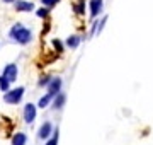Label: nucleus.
I'll return each mask as SVG.
<instances>
[{
  "mask_svg": "<svg viewBox=\"0 0 153 145\" xmlns=\"http://www.w3.org/2000/svg\"><path fill=\"white\" fill-rule=\"evenodd\" d=\"M9 38L12 41H16L19 45H29L31 41H33V31L27 29L26 26H22L21 22L14 24L9 31Z\"/></svg>",
  "mask_w": 153,
  "mask_h": 145,
  "instance_id": "nucleus-1",
  "label": "nucleus"
},
{
  "mask_svg": "<svg viewBox=\"0 0 153 145\" xmlns=\"http://www.w3.org/2000/svg\"><path fill=\"white\" fill-rule=\"evenodd\" d=\"M24 94H26V89H24L22 85H21V87H16V89H10L9 92L4 94V102L12 104V106H17V104L22 101Z\"/></svg>",
  "mask_w": 153,
  "mask_h": 145,
  "instance_id": "nucleus-2",
  "label": "nucleus"
},
{
  "mask_svg": "<svg viewBox=\"0 0 153 145\" xmlns=\"http://www.w3.org/2000/svg\"><path fill=\"white\" fill-rule=\"evenodd\" d=\"M36 116H38V106L33 104V102H27V104L24 106V111H22L24 123H26V125H33Z\"/></svg>",
  "mask_w": 153,
  "mask_h": 145,
  "instance_id": "nucleus-3",
  "label": "nucleus"
},
{
  "mask_svg": "<svg viewBox=\"0 0 153 145\" xmlns=\"http://www.w3.org/2000/svg\"><path fill=\"white\" fill-rule=\"evenodd\" d=\"M53 132H55L53 123H51V121H43V123H41V126H39V130H38V138L46 142V140L51 138Z\"/></svg>",
  "mask_w": 153,
  "mask_h": 145,
  "instance_id": "nucleus-4",
  "label": "nucleus"
},
{
  "mask_svg": "<svg viewBox=\"0 0 153 145\" xmlns=\"http://www.w3.org/2000/svg\"><path fill=\"white\" fill-rule=\"evenodd\" d=\"M2 75L9 80V82H16L17 80V75H19V68H17L16 63H7L5 67H4V70H2Z\"/></svg>",
  "mask_w": 153,
  "mask_h": 145,
  "instance_id": "nucleus-5",
  "label": "nucleus"
},
{
  "mask_svg": "<svg viewBox=\"0 0 153 145\" xmlns=\"http://www.w3.org/2000/svg\"><path fill=\"white\" fill-rule=\"evenodd\" d=\"M61 85H63V80H61L60 77H53L51 78V82L48 84V94L51 96H58L61 92Z\"/></svg>",
  "mask_w": 153,
  "mask_h": 145,
  "instance_id": "nucleus-6",
  "label": "nucleus"
},
{
  "mask_svg": "<svg viewBox=\"0 0 153 145\" xmlns=\"http://www.w3.org/2000/svg\"><path fill=\"white\" fill-rule=\"evenodd\" d=\"M17 12H31V10H36V7H34L33 2H27V0H17L16 4H14Z\"/></svg>",
  "mask_w": 153,
  "mask_h": 145,
  "instance_id": "nucleus-7",
  "label": "nucleus"
},
{
  "mask_svg": "<svg viewBox=\"0 0 153 145\" xmlns=\"http://www.w3.org/2000/svg\"><path fill=\"white\" fill-rule=\"evenodd\" d=\"M90 17L95 19V17L102 12V7H104V0H90Z\"/></svg>",
  "mask_w": 153,
  "mask_h": 145,
  "instance_id": "nucleus-8",
  "label": "nucleus"
},
{
  "mask_svg": "<svg viewBox=\"0 0 153 145\" xmlns=\"http://www.w3.org/2000/svg\"><path fill=\"white\" fill-rule=\"evenodd\" d=\"M26 144H27V135L24 132H17V133L12 135L10 145H26Z\"/></svg>",
  "mask_w": 153,
  "mask_h": 145,
  "instance_id": "nucleus-9",
  "label": "nucleus"
},
{
  "mask_svg": "<svg viewBox=\"0 0 153 145\" xmlns=\"http://www.w3.org/2000/svg\"><path fill=\"white\" fill-rule=\"evenodd\" d=\"M80 43H82V38H80V36H76V34H71V36H68V38H66V46H68V48H71V50L78 48V46H80Z\"/></svg>",
  "mask_w": 153,
  "mask_h": 145,
  "instance_id": "nucleus-10",
  "label": "nucleus"
},
{
  "mask_svg": "<svg viewBox=\"0 0 153 145\" xmlns=\"http://www.w3.org/2000/svg\"><path fill=\"white\" fill-rule=\"evenodd\" d=\"M65 102H66V94L65 92H60V94L53 99V108H55V109H61V108L65 106Z\"/></svg>",
  "mask_w": 153,
  "mask_h": 145,
  "instance_id": "nucleus-11",
  "label": "nucleus"
},
{
  "mask_svg": "<svg viewBox=\"0 0 153 145\" xmlns=\"http://www.w3.org/2000/svg\"><path fill=\"white\" fill-rule=\"evenodd\" d=\"M53 99H55V96H51V94H48V92H46V94H44L43 97L38 101V104H36V106L41 108V109H44V108H48V106H49V102H51Z\"/></svg>",
  "mask_w": 153,
  "mask_h": 145,
  "instance_id": "nucleus-12",
  "label": "nucleus"
},
{
  "mask_svg": "<svg viewBox=\"0 0 153 145\" xmlns=\"http://www.w3.org/2000/svg\"><path fill=\"white\" fill-rule=\"evenodd\" d=\"M58 140H60V130L55 128V132H53V135H51V138L46 140L44 145H58Z\"/></svg>",
  "mask_w": 153,
  "mask_h": 145,
  "instance_id": "nucleus-13",
  "label": "nucleus"
},
{
  "mask_svg": "<svg viewBox=\"0 0 153 145\" xmlns=\"http://www.w3.org/2000/svg\"><path fill=\"white\" fill-rule=\"evenodd\" d=\"M0 90H2L4 94H5V92H9V90H10V82H9V80H7V78L4 77L2 73H0Z\"/></svg>",
  "mask_w": 153,
  "mask_h": 145,
  "instance_id": "nucleus-14",
  "label": "nucleus"
},
{
  "mask_svg": "<svg viewBox=\"0 0 153 145\" xmlns=\"http://www.w3.org/2000/svg\"><path fill=\"white\" fill-rule=\"evenodd\" d=\"M51 78H53V77H49V75H43V77L39 78L38 85H39V87H44V85L48 87V84H49V82H51Z\"/></svg>",
  "mask_w": 153,
  "mask_h": 145,
  "instance_id": "nucleus-15",
  "label": "nucleus"
},
{
  "mask_svg": "<svg viewBox=\"0 0 153 145\" xmlns=\"http://www.w3.org/2000/svg\"><path fill=\"white\" fill-rule=\"evenodd\" d=\"M75 12L76 14H83L85 12V0H80L78 4L75 5Z\"/></svg>",
  "mask_w": 153,
  "mask_h": 145,
  "instance_id": "nucleus-16",
  "label": "nucleus"
},
{
  "mask_svg": "<svg viewBox=\"0 0 153 145\" xmlns=\"http://www.w3.org/2000/svg\"><path fill=\"white\" fill-rule=\"evenodd\" d=\"M48 14H49V9H46V7H41V9L36 10V16L38 17H48Z\"/></svg>",
  "mask_w": 153,
  "mask_h": 145,
  "instance_id": "nucleus-17",
  "label": "nucleus"
},
{
  "mask_svg": "<svg viewBox=\"0 0 153 145\" xmlns=\"http://www.w3.org/2000/svg\"><path fill=\"white\" fill-rule=\"evenodd\" d=\"M41 2H43V7H46V9H51L58 4V0H41Z\"/></svg>",
  "mask_w": 153,
  "mask_h": 145,
  "instance_id": "nucleus-18",
  "label": "nucleus"
},
{
  "mask_svg": "<svg viewBox=\"0 0 153 145\" xmlns=\"http://www.w3.org/2000/svg\"><path fill=\"white\" fill-rule=\"evenodd\" d=\"M53 46H55V50L56 51H63V43H61L60 39H53Z\"/></svg>",
  "mask_w": 153,
  "mask_h": 145,
  "instance_id": "nucleus-19",
  "label": "nucleus"
},
{
  "mask_svg": "<svg viewBox=\"0 0 153 145\" xmlns=\"http://www.w3.org/2000/svg\"><path fill=\"white\" fill-rule=\"evenodd\" d=\"M2 2H4V4H16L17 0H2Z\"/></svg>",
  "mask_w": 153,
  "mask_h": 145,
  "instance_id": "nucleus-20",
  "label": "nucleus"
}]
</instances>
